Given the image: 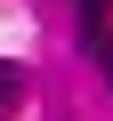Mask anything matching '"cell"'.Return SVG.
I'll list each match as a JSON object with an SVG mask.
<instances>
[{
	"label": "cell",
	"mask_w": 113,
	"mask_h": 121,
	"mask_svg": "<svg viewBox=\"0 0 113 121\" xmlns=\"http://www.w3.org/2000/svg\"><path fill=\"white\" fill-rule=\"evenodd\" d=\"M16 105H24V65L0 56V113H16Z\"/></svg>",
	"instance_id": "obj_1"
},
{
	"label": "cell",
	"mask_w": 113,
	"mask_h": 121,
	"mask_svg": "<svg viewBox=\"0 0 113 121\" xmlns=\"http://www.w3.org/2000/svg\"><path fill=\"white\" fill-rule=\"evenodd\" d=\"M97 56H105V81H113V40H97Z\"/></svg>",
	"instance_id": "obj_3"
},
{
	"label": "cell",
	"mask_w": 113,
	"mask_h": 121,
	"mask_svg": "<svg viewBox=\"0 0 113 121\" xmlns=\"http://www.w3.org/2000/svg\"><path fill=\"white\" fill-rule=\"evenodd\" d=\"M97 24H105V0H81V40H89V48H97V40H105V32H97Z\"/></svg>",
	"instance_id": "obj_2"
}]
</instances>
